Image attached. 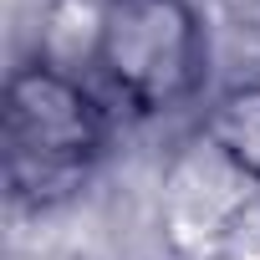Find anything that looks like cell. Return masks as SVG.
<instances>
[{"instance_id": "6da1fadb", "label": "cell", "mask_w": 260, "mask_h": 260, "mask_svg": "<svg viewBox=\"0 0 260 260\" xmlns=\"http://www.w3.org/2000/svg\"><path fill=\"white\" fill-rule=\"evenodd\" d=\"M6 189L21 209H56L82 194L107 148L102 102L61 67L26 61L6 82Z\"/></svg>"}, {"instance_id": "7a4b0ae2", "label": "cell", "mask_w": 260, "mask_h": 260, "mask_svg": "<svg viewBox=\"0 0 260 260\" xmlns=\"http://www.w3.org/2000/svg\"><path fill=\"white\" fill-rule=\"evenodd\" d=\"M92 67L138 117L189 107L209 77V31L194 0H102Z\"/></svg>"}, {"instance_id": "3957f363", "label": "cell", "mask_w": 260, "mask_h": 260, "mask_svg": "<svg viewBox=\"0 0 260 260\" xmlns=\"http://www.w3.org/2000/svg\"><path fill=\"white\" fill-rule=\"evenodd\" d=\"M204 138L214 158L260 194V82L224 87L204 112Z\"/></svg>"}, {"instance_id": "277c9868", "label": "cell", "mask_w": 260, "mask_h": 260, "mask_svg": "<svg viewBox=\"0 0 260 260\" xmlns=\"http://www.w3.org/2000/svg\"><path fill=\"white\" fill-rule=\"evenodd\" d=\"M214 245H219V260H260V194L224 214Z\"/></svg>"}]
</instances>
